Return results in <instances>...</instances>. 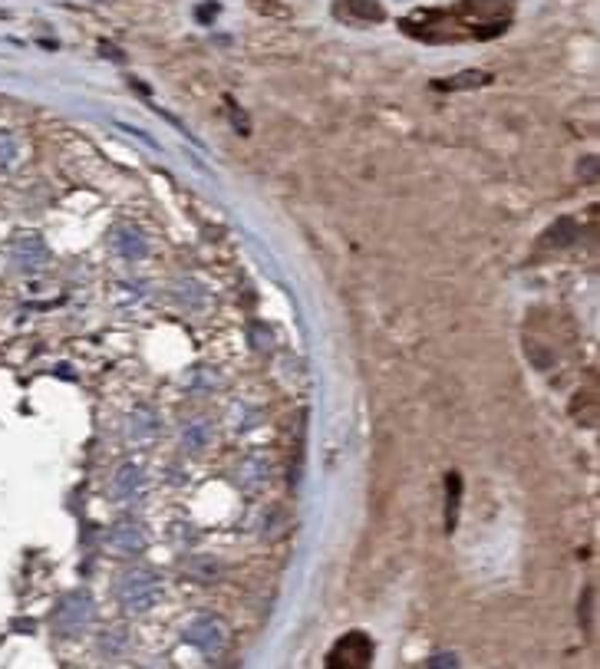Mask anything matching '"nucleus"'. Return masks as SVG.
I'll list each match as a JSON object with an SVG mask.
<instances>
[{"mask_svg": "<svg viewBox=\"0 0 600 669\" xmlns=\"http://www.w3.org/2000/svg\"><path fill=\"white\" fill-rule=\"evenodd\" d=\"M119 603L126 607L129 613H146L155 603V597H159V580H155V574L152 571H129V574H122V580H119Z\"/></svg>", "mask_w": 600, "mask_h": 669, "instance_id": "obj_1", "label": "nucleus"}, {"mask_svg": "<svg viewBox=\"0 0 600 669\" xmlns=\"http://www.w3.org/2000/svg\"><path fill=\"white\" fill-rule=\"evenodd\" d=\"M92 617H96L92 597L86 590H73V594H67V597L59 600L57 613H53V626H57L63 636H76L90 626Z\"/></svg>", "mask_w": 600, "mask_h": 669, "instance_id": "obj_2", "label": "nucleus"}, {"mask_svg": "<svg viewBox=\"0 0 600 669\" xmlns=\"http://www.w3.org/2000/svg\"><path fill=\"white\" fill-rule=\"evenodd\" d=\"M373 663V643H369L367 634H359V630H353V634H346L340 643L330 649V657H327V666L330 669H359V666H369Z\"/></svg>", "mask_w": 600, "mask_h": 669, "instance_id": "obj_3", "label": "nucleus"}, {"mask_svg": "<svg viewBox=\"0 0 600 669\" xmlns=\"http://www.w3.org/2000/svg\"><path fill=\"white\" fill-rule=\"evenodd\" d=\"M11 261L20 271H43L50 261V248L40 234H17L11 244Z\"/></svg>", "mask_w": 600, "mask_h": 669, "instance_id": "obj_4", "label": "nucleus"}, {"mask_svg": "<svg viewBox=\"0 0 600 669\" xmlns=\"http://www.w3.org/2000/svg\"><path fill=\"white\" fill-rule=\"evenodd\" d=\"M185 636H188V643H195L198 649H205V653H218L221 646L228 643V630H225V623L215 620V617H198V620H192V626L185 630Z\"/></svg>", "mask_w": 600, "mask_h": 669, "instance_id": "obj_5", "label": "nucleus"}, {"mask_svg": "<svg viewBox=\"0 0 600 669\" xmlns=\"http://www.w3.org/2000/svg\"><path fill=\"white\" fill-rule=\"evenodd\" d=\"M113 248L119 257H126V261H142L146 254H149V241H146V234L138 228H132V224H119V228L113 231Z\"/></svg>", "mask_w": 600, "mask_h": 669, "instance_id": "obj_6", "label": "nucleus"}, {"mask_svg": "<svg viewBox=\"0 0 600 669\" xmlns=\"http://www.w3.org/2000/svg\"><path fill=\"white\" fill-rule=\"evenodd\" d=\"M106 547L119 557H129V554H138L146 547V534L136 528V524H115L109 534H106Z\"/></svg>", "mask_w": 600, "mask_h": 669, "instance_id": "obj_7", "label": "nucleus"}, {"mask_svg": "<svg viewBox=\"0 0 600 669\" xmlns=\"http://www.w3.org/2000/svg\"><path fill=\"white\" fill-rule=\"evenodd\" d=\"M138 488H142V472H138L136 465H122V468L113 475V495L119 498V501H129Z\"/></svg>", "mask_w": 600, "mask_h": 669, "instance_id": "obj_8", "label": "nucleus"}, {"mask_svg": "<svg viewBox=\"0 0 600 669\" xmlns=\"http://www.w3.org/2000/svg\"><path fill=\"white\" fill-rule=\"evenodd\" d=\"M155 432V415L149 409H136L129 415V438H146Z\"/></svg>", "mask_w": 600, "mask_h": 669, "instance_id": "obj_9", "label": "nucleus"}, {"mask_svg": "<svg viewBox=\"0 0 600 669\" xmlns=\"http://www.w3.org/2000/svg\"><path fill=\"white\" fill-rule=\"evenodd\" d=\"M343 11L359 17V20H380L383 17V7L376 0H343Z\"/></svg>", "mask_w": 600, "mask_h": 669, "instance_id": "obj_10", "label": "nucleus"}, {"mask_svg": "<svg viewBox=\"0 0 600 669\" xmlns=\"http://www.w3.org/2000/svg\"><path fill=\"white\" fill-rule=\"evenodd\" d=\"M13 161H17V138L11 132H0V172L11 169Z\"/></svg>", "mask_w": 600, "mask_h": 669, "instance_id": "obj_11", "label": "nucleus"}, {"mask_svg": "<svg viewBox=\"0 0 600 669\" xmlns=\"http://www.w3.org/2000/svg\"><path fill=\"white\" fill-rule=\"evenodd\" d=\"M185 449H192V452H198L201 445H205V438H208V429H205V422H192V426L185 429Z\"/></svg>", "mask_w": 600, "mask_h": 669, "instance_id": "obj_12", "label": "nucleus"}, {"mask_svg": "<svg viewBox=\"0 0 600 669\" xmlns=\"http://www.w3.org/2000/svg\"><path fill=\"white\" fill-rule=\"evenodd\" d=\"M571 238H574V221H567V218L557 221V228H551V234H548L551 244H567Z\"/></svg>", "mask_w": 600, "mask_h": 669, "instance_id": "obj_13", "label": "nucleus"}, {"mask_svg": "<svg viewBox=\"0 0 600 669\" xmlns=\"http://www.w3.org/2000/svg\"><path fill=\"white\" fill-rule=\"evenodd\" d=\"M192 574H198V580H211L218 574V564L208 561V557H198V561H192Z\"/></svg>", "mask_w": 600, "mask_h": 669, "instance_id": "obj_14", "label": "nucleus"}, {"mask_svg": "<svg viewBox=\"0 0 600 669\" xmlns=\"http://www.w3.org/2000/svg\"><path fill=\"white\" fill-rule=\"evenodd\" d=\"M122 643H126V636H122V630H113V634H109V636L103 640V653H106V657H113V653H115V649H119Z\"/></svg>", "mask_w": 600, "mask_h": 669, "instance_id": "obj_15", "label": "nucleus"}, {"mask_svg": "<svg viewBox=\"0 0 600 669\" xmlns=\"http://www.w3.org/2000/svg\"><path fill=\"white\" fill-rule=\"evenodd\" d=\"M485 76L482 73H462V76H455V83H449V86H478Z\"/></svg>", "mask_w": 600, "mask_h": 669, "instance_id": "obj_16", "label": "nucleus"}]
</instances>
